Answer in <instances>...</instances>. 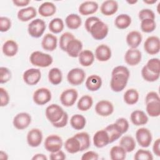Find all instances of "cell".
<instances>
[{"instance_id":"obj_1","label":"cell","mask_w":160,"mask_h":160,"mask_svg":"<svg viewBox=\"0 0 160 160\" xmlns=\"http://www.w3.org/2000/svg\"><path fill=\"white\" fill-rule=\"evenodd\" d=\"M130 76L129 69L124 66H118L111 72L110 87L114 92L122 91L126 86Z\"/></svg>"},{"instance_id":"obj_2","label":"cell","mask_w":160,"mask_h":160,"mask_svg":"<svg viewBox=\"0 0 160 160\" xmlns=\"http://www.w3.org/2000/svg\"><path fill=\"white\" fill-rule=\"evenodd\" d=\"M146 110L151 117H158L160 115V98L155 91L149 92L145 98Z\"/></svg>"},{"instance_id":"obj_3","label":"cell","mask_w":160,"mask_h":160,"mask_svg":"<svg viewBox=\"0 0 160 160\" xmlns=\"http://www.w3.org/2000/svg\"><path fill=\"white\" fill-rule=\"evenodd\" d=\"M29 61L31 63L35 66L47 68L52 63L53 58L49 54L39 51H35L31 54Z\"/></svg>"},{"instance_id":"obj_4","label":"cell","mask_w":160,"mask_h":160,"mask_svg":"<svg viewBox=\"0 0 160 160\" xmlns=\"http://www.w3.org/2000/svg\"><path fill=\"white\" fill-rule=\"evenodd\" d=\"M88 32L94 39L102 40L107 36L109 28L105 22L99 19L91 26Z\"/></svg>"},{"instance_id":"obj_5","label":"cell","mask_w":160,"mask_h":160,"mask_svg":"<svg viewBox=\"0 0 160 160\" xmlns=\"http://www.w3.org/2000/svg\"><path fill=\"white\" fill-rule=\"evenodd\" d=\"M46 28L45 22L39 18L32 20L28 27V31L29 34L34 38H40L44 32Z\"/></svg>"},{"instance_id":"obj_6","label":"cell","mask_w":160,"mask_h":160,"mask_svg":"<svg viewBox=\"0 0 160 160\" xmlns=\"http://www.w3.org/2000/svg\"><path fill=\"white\" fill-rule=\"evenodd\" d=\"M64 112L59 105L51 104L46 108L45 115L48 121L52 124L59 121L62 118Z\"/></svg>"},{"instance_id":"obj_7","label":"cell","mask_w":160,"mask_h":160,"mask_svg":"<svg viewBox=\"0 0 160 160\" xmlns=\"http://www.w3.org/2000/svg\"><path fill=\"white\" fill-rule=\"evenodd\" d=\"M52 98L51 92L46 88H41L36 89L32 96L33 101L38 105H44L49 102Z\"/></svg>"},{"instance_id":"obj_8","label":"cell","mask_w":160,"mask_h":160,"mask_svg":"<svg viewBox=\"0 0 160 160\" xmlns=\"http://www.w3.org/2000/svg\"><path fill=\"white\" fill-rule=\"evenodd\" d=\"M44 144L45 149L48 151L54 152L61 150L62 146V140L58 135L51 134L46 138Z\"/></svg>"},{"instance_id":"obj_9","label":"cell","mask_w":160,"mask_h":160,"mask_svg":"<svg viewBox=\"0 0 160 160\" xmlns=\"http://www.w3.org/2000/svg\"><path fill=\"white\" fill-rule=\"evenodd\" d=\"M136 139L139 145L142 148L150 146L152 137L150 130L146 128H141L136 132Z\"/></svg>"},{"instance_id":"obj_10","label":"cell","mask_w":160,"mask_h":160,"mask_svg":"<svg viewBox=\"0 0 160 160\" xmlns=\"http://www.w3.org/2000/svg\"><path fill=\"white\" fill-rule=\"evenodd\" d=\"M86 73L81 68H76L71 69L67 74V80L71 85L78 86L85 80Z\"/></svg>"},{"instance_id":"obj_11","label":"cell","mask_w":160,"mask_h":160,"mask_svg":"<svg viewBox=\"0 0 160 160\" xmlns=\"http://www.w3.org/2000/svg\"><path fill=\"white\" fill-rule=\"evenodd\" d=\"M22 78L24 82L28 85H36L39 82L41 78V71L36 68L28 69L24 72Z\"/></svg>"},{"instance_id":"obj_12","label":"cell","mask_w":160,"mask_h":160,"mask_svg":"<svg viewBox=\"0 0 160 160\" xmlns=\"http://www.w3.org/2000/svg\"><path fill=\"white\" fill-rule=\"evenodd\" d=\"M31 122V115L25 112H22L17 114L12 121L13 126L15 128L19 130H22L27 128Z\"/></svg>"},{"instance_id":"obj_13","label":"cell","mask_w":160,"mask_h":160,"mask_svg":"<svg viewBox=\"0 0 160 160\" xmlns=\"http://www.w3.org/2000/svg\"><path fill=\"white\" fill-rule=\"evenodd\" d=\"M78 97V91L73 88L67 89L62 92L60 95L61 104L66 107H70L74 105Z\"/></svg>"},{"instance_id":"obj_14","label":"cell","mask_w":160,"mask_h":160,"mask_svg":"<svg viewBox=\"0 0 160 160\" xmlns=\"http://www.w3.org/2000/svg\"><path fill=\"white\" fill-rule=\"evenodd\" d=\"M144 51L150 55L159 53L160 51V40L156 36L148 37L144 43Z\"/></svg>"},{"instance_id":"obj_15","label":"cell","mask_w":160,"mask_h":160,"mask_svg":"<svg viewBox=\"0 0 160 160\" xmlns=\"http://www.w3.org/2000/svg\"><path fill=\"white\" fill-rule=\"evenodd\" d=\"M95 111L101 116L108 117L114 112V106L108 100H101L96 103Z\"/></svg>"},{"instance_id":"obj_16","label":"cell","mask_w":160,"mask_h":160,"mask_svg":"<svg viewBox=\"0 0 160 160\" xmlns=\"http://www.w3.org/2000/svg\"><path fill=\"white\" fill-rule=\"evenodd\" d=\"M42 131L38 128H32L27 134V142L28 145L32 148L38 147L42 141Z\"/></svg>"},{"instance_id":"obj_17","label":"cell","mask_w":160,"mask_h":160,"mask_svg":"<svg viewBox=\"0 0 160 160\" xmlns=\"http://www.w3.org/2000/svg\"><path fill=\"white\" fill-rule=\"evenodd\" d=\"M142 54L141 52L136 49H129L125 53L124 61L131 66H134L138 65L141 61Z\"/></svg>"},{"instance_id":"obj_18","label":"cell","mask_w":160,"mask_h":160,"mask_svg":"<svg viewBox=\"0 0 160 160\" xmlns=\"http://www.w3.org/2000/svg\"><path fill=\"white\" fill-rule=\"evenodd\" d=\"M82 49V42L78 39H73L71 40L67 44L66 48V52L67 54L72 58L78 57L79 53Z\"/></svg>"},{"instance_id":"obj_19","label":"cell","mask_w":160,"mask_h":160,"mask_svg":"<svg viewBox=\"0 0 160 160\" xmlns=\"http://www.w3.org/2000/svg\"><path fill=\"white\" fill-rule=\"evenodd\" d=\"M112 56V52L111 48L106 44L99 45L95 50L96 58L101 62H105L108 61Z\"/></svg>"},{"instance_id":"obj_20","label":"cell","mask_w":160,"mask_h":160,"mask_svg":"<svg viewBox=\"0 0 160 160\" xmlns=\"http://www.w3.org/2000/svg\"><path fill=\"white\" fill-rule=\"evenodd\" d=\"M93 143L98 148H102L109 144V136L104 129L98 131L94 134Z\"/></svg>"},{"instance_id":"obj_21","label":"cell","mask_w":160,"mask_h":160,"mask_svg":"<svg viewBox=\"0 0 160 160\" xmlns=\"http://www.w3.org/2000/svg\"><path fill=\"white\" fill-rule=\"evenodd\" d=\"M99 8L96 1H86L81 3L79 6V12L81 15L88 16L95 13Z\"/></svg>"},{"instance_id":"obj_22","label":"cell","mask_w":160,"mask_h":160,"mask_svg":"<svg viewBox=\"0 0 160 160\" xmlns=\"http://www.w3.org/2000/svg\"><path fill=\"white\" fill-rule=\"evenodd\" d=\"M58 39L57 37L51 33L45 34L41 41L42 48L48 51H52L57 48Z\"/></svg>"},{"instance_id":"obj_23","label":"cell","mask_w":160,"mask_h":160,"mask_svg":"<svg viewBox=\"0 0 160 160\" xmlns=\"http://www.w3.org/2000/svg\"><path fill=\"white\" fill-rule=\"evenodd\" d=\"M118 9V3L114 0H107L104 1L100 8L101 13L106 16L113 15L117 12Z\"/></svg>"},{"instance_id":"obj_24","label":"cell","mask_w":160,"mask_h":160,"mask_svg":"<svg viewBox=\"0 0 160 160\" xmlns=\"http://www.w3.org/2000/svg\"><path fill=\"white\" fill-rule=\"evenodd\" d=\"M36 15V9L32 6H29L21 9L18 12L17 17L20 21L27 22L31 19H34Z\"/></svg>"},{"instance_id":"obj_25","label":"cell","mask_w":160,"mask_h":160,"mask_svg":"<svg viewBox=\"0 0 160 160\" xmlns=\"http://www.w3.org/2000/svg\"><path fill=\"white\" fill-rule=\"evenodd\" d=\"M142 40V34L138 31H130L126 36V42L132 49L137 48Z\"/></svg>"},{"instance_id":"obj_26","label":"cell","mask_w":160,"mask_h":160,"mask_svg":"<svg viewBox=\"0 0 160 160\" xmlns=\"http://www.w3.org/2000/svg\"><path fill=\"white\" fill-rule=\"evenodd\" d=\"M132 123L135 126H142L148 122V117L146 113L141 110H135L132 111L130 116Z\"/></svg>"},{"instance_id":"obj_27","label":"cell","mask_w":160,"mask_h":160,"mask_svg":"<svg viewBox=\"0 0 160 160\" xmlns=\"http://www.w3.org/2000/svg\"><path fill=\"white\" fill-rule=\"evenodd\" d=\"M85 85L86 88L90 91H96L102 86V79L97 74L90 75L86 80Z\"/></svg>"},{"instance_id":"obj_28","label":"cell","mask_w":160,"mask_h":160,"mask_svg":"<svg viewBox=\"0 0 160 160\" xmlns=\"http://www.w3.org/2000/svg\"><path fill=\"white\" fill-rule=\"evenodd\" d=\"M18 43L12 39L7 40L2 45V51L3 54L7 57H13L18 52Z\"/></svg>"},{"instance_id":"obj_29","label":"cell","mask_w":160,"mask_h":160,"mask_svg":"<svg viewBox=\"0 0 160 160\" xmlns=\"http://www.w3.org/2000/svg\"><path fill=\"white\" fill-rule=\"evenodd\" d=\"M56 12V6L52 2H44L38 8V13L42 17H50Z\"/></svg>"},{"instance_id":"obj_30","label":"cell","mask_w":160,"mask_h":160,"mask_svg":"<svg viewBox=\"0 0 160 160\" xmlns=\"http://www.w3.org/2000/svg\"><path fill=\"white\" fill-rule=\"evenodd\" d=\"M94 54L93 52L89 50H82L78 56L79 62L81 65L85 67H88L92 65L94 61Z\"/></svg>"},{"instance_id":"obj_31","label":"cell","mask_w":160,"mask_h":160,"mask_svg":"<svg viewBox=\"0 0 160 160\" xmlns=\"http://www.w3.org/2000/svg\"><path fill=\"white\" fill-rule=\"evenodd\" d=\"M64 148L66 151L71 154H75L81 151L80 142L74 136L68 138L65 141Z\"/></svg>"},{"instance_id":"obj_32","label":"cell","mask_w":160,"mask_h":160,"mask_svg":"<svg viewBox=\"0 0 160 160\" xmlns=\"http://www.w3.org/2000/svg\"><path fill=\"white\" fill-rule=\"evenodd\" d=\"M65 22L66 25L69 29H77L81 26L82 24V20L78 14L72 13L66 16Z\"/></svg>"},{"instance_id":"obj_33","label":"cell","mask_w":160,"mask_h":160,"mask_svg":"<svg viewBox=\"0 0 160 160\" xmlns=\"http://www.w3.org/2000/svg\"><path fill=\"white\" fill-rule=\"evenodd\" d=\"M131 24V18L127 14L118 15L114 20V25L119 29L128 28Z\"/></svg>"},{"instance_id":"obj_34","label":"cell","mask_w":160,"mask_h":160,"mask_svg":"<svg viewBox=\"0 0 160 160\" xmlns=\"http://www.w3.org/2000/svg\"><path fill=\"white\" fill-rule=\"evenodd\" d=\"M119 145L124 148L126 152H130L134 150L136 148V142L131 136H124L119 141Z\"/></svg>"},{"instance_id":"obj_35","label":"cell","mask_w":160,"mask_h":160,"mask_svg":"<svg viewBox=\"0 0 160 160\" xmlns=\"http://www.w3.org/2000/svg\"><path fill=\"white\" fill-rule=\"evenodd\" d=\"M70 124L72 128L74 129L81 130L84 129L86 126V119L81 114H74L70 119Z\"/></svg>"},{"instance_id":"obj_36","label":"cell","mask_w":160,"mask_h":160,"mask_svg":"<svg viewBox=\"0 0 160 160\" xmlns=\"http://www.w3.org/2000/svg\"><path fill=\"white\" fill-rule=\"evenodd\" d=\"M139 92L135 89L131 88L128 89L124 94V101L129 105H133L137 103L139 100Z\"/></svg>"},{"instance_id":"obj_37","label":"cell","mask_w":160,"mask_h":160,"mask_svg":"<svg viewBox=\"0 0 160 160\" xmlns=\"http://www.w3.org/2000/svg\"><path fill=\"white\" fill-rule=\"evenodd\" d=\"M49 81L53 85L59 84L62 80V74L58 68H51L48 72Z\"/></svg>"},{"instance_id":"obj_38","label":"cell","mask_w":160,"mask_h":160,"mask_svg":"<svg viewBox=\"0 0 160 160\" xmlns=\"http://www.w3.org/2000/svg\"><path fill=\"white\" fill-rule=\"evenodd\" d=\"M93 104V99L89 95L82 96L78 101L77 107L81 111H86L89 110Z\"/></svg>"},{"instance_id":"obj_39","label":"cell","mask_w":160,"mask_h":160,"mask_svg":"<svg viewBox=\"0 0 160 160\" xmlns=\"http://www.w3.org/2000/svg\"><path fill=\"white\" fill-rule=\"evenodd\" d=\"M109 154L112 160H124L126 157V151L120 145L112 147Z\"/></svg>"},{"instance_id":"obj_40","label":"cell","mask_w":160,"mask_h":160,"mask_svg":"<svg viewBox=\"0 0 160 160\" xmlns=\"http://www.w3.org/2000/svg\"><path fill=\"white\" fill-rule=\"evenodd\" d=\"M80 142L81 151L88 149L91 145L89 134L86 132H80L74 135Z\"/></svg>"},{"instance_id":"obj_41","label":"cell","mask_w":160,"mask_h":160,"mask_svg":"<svg viewBox=\"0 0 160 160\" xmlns=\"http://www.w3.org/2000/svg\"><path fill=\"white\" fill-rule=\"evenodd\" d=\"M64 27V21L62 19L56 18L52 19L49 23V29L51 32L54 34H58L61 32Z\"/></svg>"},{"instance_id":"obj_42","label":"cell","mask_w":160,"mask_h":160,"mask_svg":"<svg viewBox=\"0 0 160 160\" xmlns=\"http://www.w3.org/2000/svg\"><path fill=\"white\" fill-rule=\"evenodd\" d=\"M104 129L106 131L109 136V143L113 142L114 141L120 138V137L122 136V134L117 129L114 123L109 124Z\"/></svg>"},{"instance_id":"obj_43","label":"cell","mask_w":160,"mask_h":160,"mask_svg":"<svg viewBox=\"0 0 160 160\" xmlns=\"http://www.w3.org/2000/svg\"><path fill=\"white\" fill-rule=\"evenodd\" d=\"M156 23L154 19H146L141 21V29L146 33H150L155 30Z\"/></svg>"},{"instance_id":"obj_44","label":"cell","mask_w":160,"mask_h":160,"mask_svg":"<svg viewBox=\"0 0 160 160\" xmlns=\"http://www.w3.org/2000/svg\"><path fill=\"white\" fill-rule=\"evenodd\" d=\"M141 75L142 78L148 82L156 81L159 78L160 74L153 73L148 69L146 66H144L141 69Z\"/></svg>"},{"instance_id":"obj_45","label":"cell","mask_w":160,"mask_h":160,"mask_svg":"<svg viewBox=\"0 0 160 160\" xmlns=\"http://www.w3.org/2000/svg\"><path fill=\"white\" fill-rule=\"evenodd\" d=\"M145 66L152 72L160 74V61L159 58H151L149 59Z\"/></svg>"},{"instance_id":"obj_46","label":"cell","mask_w":160,"mask_h":160,"mask_svg":"<svg viewBox=\"0 0 160 160\" xmlns=\"http://www.w3.org/2000/svg\"><path fill=\"white\" fill-rule=\"evenodd\" d=\"M114 126L117 128V129L122 134H124L129 129V124L128 120L124 118H118L115 122L114 123Z\"/></svg>"},{"instance_id":"obj_47","label":"cell","mask_w":160,"mask_h":160,"mask_svg":"<svg viewBox=\"0 0 160 160\" xmlns=\"http://www.w3.org/2000/svg\"><path fill=\"white\" fill-rule=\"evenodd\" d=\"M74 35L69 32H64L60 37L59 39V47L63 51H66V46L68 44V43L72 39H74Z\"/></svg>"},{"instance_id":"obj_48","label":"cell","mask_w":160,"mask_h":160,"mask_svg":"<svg viewBox=\"0 0 160 160\" xmlns=\"http://www.w3.org/2000/svg\"><path fill=\"white\" fill-rule=\"evenodd\" d=\"M134 158L136 160H152L153 156L149 151L140 149L136 152Z\"/></svg>"},{"instance_id":"obj_49","label":"cell","mask_w":160,"mask_h":160,"mask_svg":"<svg viewBox=\"0 0 160 160\" xmlns=\"http://www.w3.org/2000/svg\"><path fill=\"white\" fill-rule=\"evenodd\" d=\"M12 74L9 69L6 67L0 68V83L4 84L8 82L11 79Z\"/></svg>"},{"instance_id":"obj_50","label":"cell","mask_w":160,"mask_h":160,"mask_svg":"<svg viewBox=\"0 0 160 160\" xmlns=\"http://www.w3.org/2000/svg\"><path fill=\"white\" fill-rule=\"evenodd\" d=\"M138 17L141 21L146 19H155V14L150 9H142L139 12Z\"/></svg>"},{"instance_id":"obj_51","label":"cell","mask_w":160,"mask_h":160,"mask_svg":"<svg viewBox=\"0 0 160 160\" xmlns=\"http://www.w3.org/2000/svg\"><path fill=\"white\" fill-rule=\"evenodd\" d=\"M11 27V21L8 17H0V31L2 32L8 31Z\"/></svg>"},{"instance_id":"obj_52","label":"cell","mask_w":160,"mask_h":160,"mask_svg":"<svg viewBox=\"0 0 160 160\" xmlns=\"http://www.w3.org/2000/svg\"><path fill=\"white\" fill-rule=\"evenodd\" d=\"M9 95L6 89L0 88V106L1 107L6 106L9 102Z\"/></svg>"},{"instance_id":"obj_53","label":"cell","mask_w":160,"mask_h":160,"mask_svg":"<svg viewBox=\"0 0 160 160\" xmlns=\"http://www.w3.org/2000/svg\"><path fill=\"white\" fill-rule=\"evenodd\" d=\"M68 122V114L66 112H64L62 118L56 122L52 123V126L56 128H62L66 126Z\"/></svg>"},{"instance_id":"obj_54","label":"cell","mask_w":160,"mask_h":160,"mask_svg":"<svg viewBox=\"0 0 160 160\" xmlns=\"http://www.w3.org/2000/svg\"><path fill=\"white\" fill-rule=\"evenodd\" d=\"M99 158V155L97 152L92 151H88L84 152L82 156V160H97Z\"/></svg>"},{"instance_id":"obj_55","label":"cell","mask_w":160,"mask_h":160,"mask_svg":"<svg viewBox=\"0 0 160 160\" xmlns=\"http://www.w3.org/2000/svg\"><path fill=\"white\" fill-rule=\"evenodd\" d=\"M66 158V154L61 150L54 152H51L49 156V158L51 160H64Z\"/></svg>"},{"instance_id":"obj_56","label":"cell","mask_w":160,"mask_h":160,"mask_svg":"<svg viewBox=\"0 0 160 160\" xmlns=\"http://www.w3.org/2000/svg\"><path fill=\"white\" fill-rule=\"evenodd\" d=\"M99 18L96 16H90L88 18L86 19V21H85V24H84V26L86 29L87 30V31L88 32L91 26L96 21L99 19Z\"/></svg>"},{"instance_id":"obj_57","label":"cell","mask_w":160,"mask_h":160,"mask_svg":"<svg viewBox=\"0 0 160 160\" xmlns=\"http://www.w3.org/2000/svg\"><path fill=\"white\" fill-rule=\"evenodd\" d=\"M152 151L154 154L159 157L160 156V139H157L153 144L152 146Z\"/></svg>"},{"instance_id":"obj_58","label":"cell","mask_w":160,"mask_h":160,"mask_svg":"<svg viewBox=\"0 0 160 160\" xmlns=\"http://www.w3.org/2000/svg\"><path fill=\"white\" fill-rule=\"evenodd\" d=\"M13 4L18 7H24L28 5L30 2L29 0H13Z\"/></svg>"},{"instance_id":"obj_59","label":"cell","mask_w":160,"mask_h":160,"mask_svg":"<svg viewBox=\"0 0 160 160\" xmlns=\"http://www.w3.org/2000/svg\"><path fill=\"white\" fill-rule=\"evenodd\" d=\"M32 160H47L48 158L46 155L42 153H38L33 156L32 158Z\"/></svg>"},{"instance_id":"obj_60","label":"cell","mask_w":160,"mask_h":160,"mask_svg":"<svg viewBox=\"0 0 160 160\" xmlns=\"http://www.w3.org/2000/svg\"><path fill=\"white\" fill-rule=\"evenodd\" d=\"M0 159L2 160H7L8 159V156L6 152H4L3 151H1L0 152Z\"/></svg>"},{"instance_id":"obj_61","label":"cell","mask_w":160,"mask_h":160,"mask_svg":"<svg viewBox=\"0 0 160 160\" xmlns=\"http://www.w3.org/2000/svg\"><path fill=\"white\" fill-rule=\"evenodd\" d=\"M156 0H148V1H143V2L146 4H154L156 2Z\"/></svg>"},{"instance_id":"obj_62","label":"cell","mask_w":160,"mask_h":160,"mask_svg":"<svg viewBox=\"0 0 160 160\" xmlns=\"http://www.w3.org/2000/svg\"><path fill=\"white\" fill-rule=\"evenodd\" d=\"M138 2V1H127V2L128 3H129V4H135V3H136Z\"/></svg>"}]
</instances>
